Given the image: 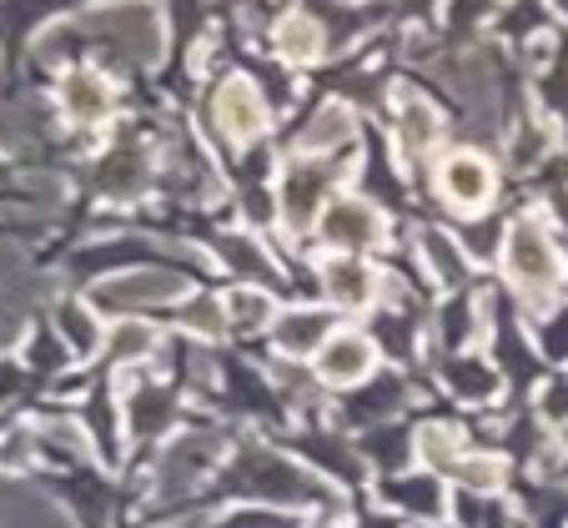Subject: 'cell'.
<instances>
[{
    "label": "cell",
    "mask_w": 568,
    "mask_h": 528,
    "mask_svg": "<svg viewBox=\"0 0 568 528\" xmlns=\"http://www.w3.org/2000/svg\"><path fill=\"white\" fill-rule=\"evenodd\" d=\"M26 333V302L16 292H0V347H11Z\"/></svg>",
    "instance_id": "ffe728a7"
},
{
    "label": "cell",
    "mask_w": 568,
    "mask_h": 528,
    "mask_svg": "<svg viewBox=\"0 0 568 528\" xmlns=\"http://www.w3.org/2000/svg\"><path fill=\"white\" fill-rule=\"evenodd\" d=\"M438 186L453 206L473 212V206H483L488 196H494V166L483 162L478 151H453L448 162H443V172H438Z\"/></svg>",
    "instance_id": "277c9868"
},
{
    "label": "cell",
    "mask_w": 568,
    "mask_h": 528,
    "mask_svg": "<svg viewBox=\"0 0 568 528\" xmlns=\"http://www.w3.org/2000/svg\"><path fill=\"white\" fill-rule=\"evenodd\" d=\"M216 126H222L232 141L262 136V126H267V106H262V97H257L252 81L232 75V81L216 91Z\"/></svg>",
    "instance_id": "5b68a950"
},
{
    "label": "cell",
    "mask_w": 568,
    "mask_h": 528,
    "mask_svg": "<svg viewBox=\"0 0 568 528\" xmlns=\"http://www.w3.org/2000/svg\"><path fill=\"white\" fill-rule=\"evenodd\" d=\"M347 136H353V111H347V106H327L307 126L302 146H307V151H327V146H337V141H347Z\"/></svg>",
    "instance_id": "2e32d148"
},
{
    "label": "cell",
    "mask_w": 568,
    "mask_h": 528,
    "mask_svg": "<svg viewBox=\"0 0 568 528\" xmlns=\"http://www.w3.org/2000/svg\"><path fill=\"white\" fill-rule=\"evenodd\" d=\"M277 51L287 55V61H317L322 55V26L312 21V16H287V21L277 26Z\"/></svg>",
    "instance_id": "5bb4252c"
},
{
    "label": "cell",
    "mask_w": 568,
    "mask_h": 528,
    "mask_svg": "<svg viewBox=\"0 0 568 528\" xmlns=\"http://www.w3.org/2000/svg\"><path fill=\"white\" fill-rule=\"evenodd\" d=\"M423 247H428V262H433V272H438L443 282H458L463 277V262H458V247L453 242H443V237H423Z\"/></svg>",
    "instance_id": "d6986e66"
},
{
    "label": "cell",
    "mask_w": 568,
    "mask_h": 528,
    "mask_svg": "<svg viewBox=\"0 0 568 528\" xmlns=\"http://www.w3.org/2000/svg\"><path fill=\"white\" fill-rule=\"evenodd\" d=\"M322 337H327V317H322V313H287L277 323V347H282V353H292V357L322 347Z\"/></svg>",
    "instance_id": "4fadbf2b"
},
{
    "label": "cell",
    "mask_w": 568,
    "mask_h": 528,
    "mask_svg": "<svg viewBox=\"0 0 568 528\" xmlns=\"http://www.w3.org/2000/svg\"><path fill=\"white\" fill-rule=\"evenodd\" d=\"M322 287H327V297L343 302V307H357V302L373 297V277H367L363 262H353V257L322 262Z\"/></svg>",
    "instance_id": "8fae6325"
},
{
    "label": "cell",
    "mask_w": 568,
    "mask_h": 528,
    "mask_svg": "<svg viewBox=\"0 0 568 528\" xmlns=\"http://www.w3.org/2000/svg\"><path fill=\"white\" fill-rule=\"evenodd\" d=\"M377 363V347L367 333H337L327 337V347H322L317 357V373L327 377V383H363L367 373H373Z\"/></svg>",
    "instance_id": "8992f818"
},
{
    "label": "cell",
    "mask_w": 568,
    "mask_h": 528,
    "mask_svg": "<svg viewBox=\"0 0 568 528\" xmlns=\"http://www.w3.org/2000/svg\"><path fill=\"white\" fill-rule=\"evenodd\" d=\"M61 333H65V343L75 347V353H97V323H91L81 307H61Z\"/></svg>",
    "instance_id": "ac0fdd59"
},
{
    "label": "cell",
    "mask_w": 568,
    "mask_h": 528,
    "mask_svg": "<svg viewBox=\"0 0 568 528\" xmlns=\"http://www.w3.org/2000/svg\"><path fill=\"white\" fill-rule=\"evenodd\" d=\"M186 292V277L176 272H126V277L97 282V307L101 313H121V307H151V302H176Z\"/></svg>",
    "instance_id": "7a4b0ae2"
},
{
    "label": "cell",
    "mask_w": 568,
    "mask_h": 528,
    "mask_svg": "<svg viewBox=\"0 0 568 528\" xmlns=\"http://www.w3.org/2000/svg\"><path fill=\"white\" fill-rule=\"evenodd\" d=\"M0 528H71V518L31 488H0Z\"/></svg>",
    "instance_id": "ba28073f"
},
{
    "label": "cell",
    "mask_w": 568,
    "mask_h": 528,
    "mask_svg": "<svg viewBox=\"0 0 568 528\" xmlns=\"http://www.w3.org/2000/svg\"><path fill=\"white\" fill-rule=\"evenodd\" d=\"M91 26H106L111 35H116L121 45H126L136 61H151L161 45V31H156V16L146 11V6H121V11H101Z\"/></svg>",
    "instance_id": "52a82bcc"
},
{
    "label": "cell",
    "mask_w": 568,
    "mask_h": 528,
    "mask_svg": "<svg viewBox=\"0 0 568 528\" xmlns=\"http://www.w3.org/2000/svg\"><path fill=\"white\" fill-rule=\"evenodd\" d=\"M438 131H443V121H438V111H433L428 101L403 97V106H397V136H403V146L423 151V146L438 141Z\"/></svg>",
    "instance_id": "7c38bea8"
},
{
    "label": "cell",
    "mask_w": 568,
    "mask_h": 528,
    "mask_svg": "<svg viewBox=\"0 0 568 528\" xmlns=\"http://www.w3.org/2000/svg\"><path fill=\"white\" fill-rule=\"evenodd\" d=\"M61 101H65V111H71L75 121H101L111 111L106 81H101V75H91V71H71V75H65Z\"/></svg>",
    "instance_id": "30bf717a"
},
{
    "label": "cell",
    "mask_w": 568,
    "mask_h": 528,
    "mask_svg": "<svg viewBox=\"0 0 568 528\" xmlns=\"http://www.w3.org/2000/svg\"><path fill=\"white\" fill-rule=\"evenodd\" d=\"M151 347H156V333H151V327H141V323H126L116 333V353L121 357H146Z\"/></svg>",
    "instance_id": "603a6c76"
},
{
    "label": "cell",
    "mask_w": 568,
    "mask_h": 528,
    "mask_svg": "<svg viewBox=\"0 0 568 528\" xmlns=\"http://www.w3.org/2000/svg\"><path fill=\"white\" fill-rule=\"evenodd\" d=\"M327 182H333L327 172H292L287 176V186H282V202H287L292 222H307V216H317V202H322V192H327Z\"/></svg>",
    "instance_id": "9a60e30c"
},
{
    "label": "cell",
    "mask_w": 568,
    "mask_h": 528,
    "mask_svg": "<svg viewBox=\"0 0 568 528\" xmlns=\"http://www.w3.org/2000/svg\"><path fill=\"white\" fill-rule=\"evenodd\" d=\"M226 317H232L236 327H262V323H272V297L257 287H242L226 297Z\"/></svg>",
    "instance_id": "e0dca14e"
},
{
    "label": "cell",
    "mask_w": 568,
    "mask_h": 528,
    "mask_svg": "<svg viewBox=\"0 0 568 528\" xmlns=\"http://www.w3.org/2000/svg\"><path fill=\"white\" fill-rule=\"evenodd\" d=\"M423 458H428L433 468H463V458H458V443H453L448 433H438V428H428V433H423Z\"/></svg>",
    "instance_id": "44dd1931"
},
{
    "label": "cell",
    "mask_w": 568,
    "mask_h": 528,
    "mask_svg": "<svg viewBox=\"0 0 568 528\" xmlns=\"http://www.w3.org/2000/svg\"><path fill=\"white\" fill-rule=\"evenodd\" d=\"M212 453H216L212 438H176L172 453L161 458V484H166V488H192L196 478L206 474Z\"/></svg>",
    "instance_id": "9c48e42d"
},
{
    "label": "cell",
    "mask_w": 568,
    "mask_h": 528,
    "mask_svg": "<svg viewBox=\"0 0 568 528\" xmlns=\"http://www.w3.org/2000/svg\"><path fill=\"white\" fill-rule=\"evenodd\" d=\"M307 528H337V524H327V518H317V524H307Z\"/></svg>",
    "instance_id": "d4e9b609"
},
{
    "label": "cell",
    "mask_w": 568,
    "mask_h": 528,
    "mask_svg": "<svg viewBox=\"0 0 568 528\" xmlns=\"http://www.w3.org/2000/svg\"><path fill=\"white\" fill-rule=\"evenodd\" d=\"M504 267H508V277H514V287L528 297V307H548V297H554L558 282H564V257H558L554 237H548V226L538 222V216L514 222L508 247H504Z\"/></svg>",
    "instance_id": "6da1fadb"
},
{
    "label": "cell",
    "mask_w": 568,
    "mask_h": 528,
    "mask_svg": "<svg viewBox=\"0 0 568 528\" xmlns=\"http://www.w3.org/2000/svg\"><path fill=\"white\" fill-rule=\"evenodd\" d=\"M222 252H226V262H232L236 272L247 267V272H257V277H272V267L262 262V252L252 247V242H236V237H232V242H222Z\"/></svg>",
    "instance_id": "cb8c5ba5"
},
{
    "label": "cell",
    "mask_w": 568,
    "mask_h": 528,
    "mask_svg": "<svg viewBox=\"0 0 568 528\" xmlns=\"http://www.w3.org/2000/svg\"><path fill=\"white\" fill-rule=\"evenodd\" d=\"M186 327H196L202 337H216L226 327V307L222 302H192L186 307Z\"/></svg>",
    "instance_id": "7402d4cb"
},
{
    "label": "cell",
    "mask_w": 568,
    "mask_h": 528,
    "mask_svg": "<svg viewBox=\"0 0 568 528\" xmlns=\"http://www.w3.org/2000/svg\"><path fill=\"white\" fill-rule=\"evenodd\" d=\"M377 237H383V222H377V212L367 202H357V196H343V202H333L322 212V242H327V247L363 252V247H373Z\"/></svg>",
    "instance_id": "3957f363"
}]
</instances>
